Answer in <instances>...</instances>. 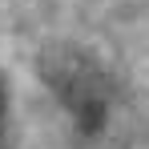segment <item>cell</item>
<instances>
[{"label":"cell","mask_w":149,"mask_h":149,"mask_svg":"<svg viewBox=\"0 0 149 149\" xmlns=\"http://www.w3.org/2000/svg\"><path fill=\"white\" fill-rule=\"evenodd\" d=\"M40 77L65 113L73 117L81 137H97L113 117V77L93 52L77 45H49L40 52Z\"/></svg>","instance_id":"6da1fadb"},{"label":"cell","mask_w":149,"mask_h":149,"mask_svg":"<svg viewBox=\"0 0 149 149\" xmlns=\"http://www.w3.org/2000/svg\"><path fill=\"white\" fill-rule=\"evenodd\" d=\"M4 113H8V97H4V85H0V133H4Z\"/></svg>","instance_id":"7a4b0ae2"}]
</instances>
